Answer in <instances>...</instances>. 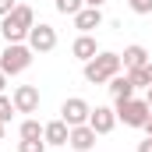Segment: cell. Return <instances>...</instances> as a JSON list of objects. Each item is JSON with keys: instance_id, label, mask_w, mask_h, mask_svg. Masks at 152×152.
Masks as SVG:
<instances>
[{"instance_id": "277c9868", "label": "cell", "mask_w": 152, "mask_h": 152, "mask_svg": "<svg viewBox=\"0 0 152 152\" xmlns=\"http://www.w3.org/2000/svg\"><path fill=\"white\" fill-rule=\"evenodd\" d=\"M117 120H124L127 127H145V120H149V113H152V106L145 103V99H117Z\"/></svg>"}, {"instance_id": "cb8c5ba5", "label": "cell", "mask_w": 152, "mask_h": 152, "mask_svg": "<svg viewBox=\"0 0 152 152\" xmlns=\"http://www.w3.org/2000/svg\"><path fill=\"white\" fill-rule=\"evenodd\" d=\"M4 88H7V75L0 71V92H4Z\"/></svg>"}, {"instance_id": "9c48e42d", "label": "cell", "mask_w": 152, "mask_h": 152, "mask_svg": "<svg viewBox=\"0 0 152 152\" xmlns=\"http://www.w3.org/2000/svg\"><path fill=\"white\" fill-rule=\"evenodd\" d=\"M67 145L75 152H88L92 145H96V131L88 127V124H78V127H71V138H67Z\"/></svg>"}, {"instance_id": "30bf717a", "label": "cell", "mask_w": 152, "mask_h": 152, "mask_svg": "<svg viewBox=\"0 0 152 152\" xmlns=\"http://www.w3.org/2000/svg\"><path fill=\"white\" fill-rule=\"evenodd\" d=\"M120 64H124V71H138V67L149 64V50L134 42V46H127V50L120 53Z\"/></svg>"}, {"instance_id": "e0dca14e", "label": "cell", "mask_w": 152, "mask_h": 152, "mask_svg": "<svg viewBox=\"0 0 152 152\" xmlns=\"http://www.w3.org/2000/svg\"><path fill=\"white\" fill-rule=\"evenodd\" d=\"M81 7H85V0H57V11L60 14H71V18H75Z\"/></svg>"}, {"instance_id": "ba28073f", "label": "cell", "mask_w": 152, "mask_h": 152, "mask_svg": "<svg viewBox=\"0 0 152 152\" xmlns=\"http://www.w3.org/2000/svg\"><path fill=\"white\" fill-rule=\"evenodd\" d=\"M88 127L96 131V134H110L117 127V110H110V106H96L92 113H88Z\"/></svg>"}, {"instance_id": "83f0119b", "label": "cell", "mask_w": 152, "mask_h": 152, "mask_svg": "<svg viewBox=\"0 0 152 152\" xmlns=\"http://www.w3.org/2000/svg\"><path fill=\"white\" fill-rule=\"evenodd\" d=\"M0 142H4V120H0Z\"/></svg>"}, {"instance_id": "7c38bea8", "label": "cell", "mask_w": 152, "mask_h": 152, "mask_svg": "<svg viewBox=\"0 0 152 152\" xmlns=\"http://www.w3.org/2000/svg\"><path fill=\"white\" fill-rule=\"evenodd\" d=\"M103 25V11L99 7H81L75 14V28L78 32H92V28H99Z\"/></svg>"}, {"instance_id": "7a4b0ae2", "label": "cell", "mask_w": 152, "mask_h": 152, "mask_svg": "<svg viewBox=\"0 0 152 152\" xmlns=\"http://www.w3.org/2000/svg\"><path fill=\"white\" fill-rule=\"evenodd\" d=\"M120 53H96L92 60H85V81L92 85H106L113 75H120Z\"/></svg>"}, {"instance_id": "484cf974", "label": "cell", "mask_w": 152, "mask_h": 152, "mask_svg": "<svg viewBox=\"0 0 152 152\" xmlns=\"http://www.w3.org/2000/svg\"><path fill=\"white\" fill-rule=\"evenodd\" d=\"M145 75H149V81H152V60H149V64H145Z\"/></svg>"}, {"instance_id": "6da1fadb", "label": "cell", "mask_w": 152, "mask_h": 152, "mask_svg": "<svg viewBox=\"0 0 152 152\" xmlns=\"http://www.w3.org/2000/svg\"><path fill=\"white\" fill-rule=\"evenodd\" d=\"M32 25H36V11L28 4H18L7 18H0V32H4L7 42H25L28 32H32Z\"/></svg>"}, {"instance_id": "8992f818", "label": "cell", "mask_w": 152, "mask_h": 152, "mask_svg": "<svg viewBox=\"0 0 152 152\" xmlns=\"http://www.w3.org/2000/svg\"><path fill=\"white\" fill-rule=\"evenodd\" d=\"M88 113H92V106L81 99V96H71L64 106H60V120L67 124V127H78V124H88Z\"/></svg>"}, {"instance_id": "3957f363", "label": "cell", "mask_w": 152, "mask_h": 152, "mask_svg": "<svg viewBox=\"0 0 152 152\" xmlns=\"http://www.w3.org/2000/svg\"><path fill=\"white\" fill-rule=\"evenodd\" d=\"M32 64V46L28 42H7V50L0 53V71L4 75H21Z\"/></svg>"}, {"instance_id": "ac0fdd59", "label": "cell", "mask_w": 152, "mask_h": 152, "mask_svg": "<svg viewBox=\"0 0 152 152\" xmlns=\"http://www.w3.org/2000/svg\"><path fill=\"white\" fill-rule=\"evenodd\" d=\"M127 78H131V85H134V88H149V85H152L149 75H145V67H138V71H127Z\"/></svg>"}, {"instance_id": "44dd1931", "label": "cell", "mask_w": 152, "mask_h": 152, "mask_svg": "<svg viewBox=\"0 0 152 152\" xmlns=\"http://www.w3.org/2000/svg\"><path fill=\"white\" fill-rule=\"evenodd\" d=\"M14 7H18V0H0V18H7Z\"/></svg>"}, {"instance_id": "5bb4252c", "label": "cell", "mask_w": 152, "mask_h": 152, "mask_svg": "<svg viewBox=\"0 0 152 152\" xmlns=\"http://www.w3.org/2000/svg\"><path fill=\"white\" fill-rule=\"evenodd\" d=\"M71 53H75L78 60H92V57L99 53V46H96V39L88 36V32H81V36L75 39V46H71Z\"/></svg>"}, {"instance_id": "d6986e66", "label": "cell", "mask_w": 152, "mask_h": 152, "mask_svg": "<svg viewBox=\"0 0 152 152\" xmlns=\"http://www.w3.org/2000/svg\"><path fill=\"white\" fill-rule=\"evenodd\" d=\"M11 113H18V110H14V99H7V96L0 92V120L7 124V120H11Z\"/></svg>"}, {"instance_id": "4fadbf2b", "label": "cell", "mask_w": 152, "mask_h": 152, "mask_svg": "<svg viewBox=\"0 0 152 152\" xmlns=\"http://www.w3.org/2000/svg\"><path fill=\"white\" fill-rule=\"evenodd\" d=\"M106 88H110L113 103H117V99H131V96H134V85H131V78H127V75H113L110 81H106Z\"/></svg>"}, {"instance_id": "4316f807", "label": "cell", "mask_w": 152, "mask_h": 152, "mask_svg": "<svg viewBox=\"0 0 152 152\" xmlns=\"http://www.w3.org/2000/svg\"><path fill=\"white\" fill-rule=\"evenodd\" d=\"M145 103H149V106H152V85H149V99H145Z\"/></svg>"}, {"instance_id": "8fae6325", "label": "cell", "mask_w": 152, "mask_h": 152, "mask_svg": "<svg viewBox=\"0 0 152 152\" xmlns=\"http://www.w3.org/2000/svg\"><path fill=\"white\" fill-rule=\"evenodd\" d=\"M42 138H46V145H67L71 127L64 120H50V124H42Z\"/></svg>"}, {"instance_id": "f1b7e54d", "label": "cell", "mask_w": 152, "mask_h": 152, "mask_svg": "<svg viewBox=\"0 0 152 152\" xmlns=\"http://www.w3.org/2000/svg\"><path fill=\"white\" fill-rule=\"evenodd\" d=\"M149 134H152V131H149Z\"/></svg>"}, {"instance_id": "2e32d148", "label": "cell", "mask_w": 152, "mask_h": 152, "mask_svg": "<svg viewBox=\"0 0 152 152\" xmlns=\"http://www.w3.org/2000/svg\"><path fill=\"white\" fill-rule=\"evenodd\" d=\"M18 152H46V138H21Z\"/></svg>"}, {"instance_id": "9a60e30c", "label": "cell", "mask_w": 152, "mask_h": 152, "mask_svg": "<svg viewBox=\"0 0 152 152\" xmlns=\"http://www.w3.org/2000/svg\"><path fill=\"white\" fill-rule=\"evenodd\" d=\"M18 134H21V138H42V124L28 117V120H21V127H18Z\"/></svg>"}, {"instance_id": "5b68a950", "label": "cell", "mask_w": 152, "mask_h": 152, "mask_svg": "<svg viewBox=\"0 0 152 152\" xmlns=\"http://www.w3.org/2000/svg\"><path fill=\"white\" fill-rule=\"evenodd\" d=\"M28 46H32V53H50V50H57V28L46 25V21L32 25V32H28Z\"/></svg>"}, {"instance_id": "603a6c76", "label": "cell", "mask_w": 152, "mask_h": 152, "mask_svg": "<svg viewBox=\"0 0 152 152\" xmlns=\"http://www.w3.org/2000/svg\"><path fill=\"white\" fill-rule=\"evenodd\" d=\"M106 0H85V7H103Z\"/></svg>"}, {"instance_id": "52a82bcc", "label": "cell", "mask_w": 152, "mask_h": 152, "mask_svg": "<svg viewBox=\"0 0 152 152\" xmlns=\"http://www.w3.org/2000/svg\"><path fill=\"white\" fill-rule=\"evenodd\" d=\"M11 99H14V110L18 113H36L39 110V88L36 85H18Z\"/></svg>"}, {"instance_id": "7402d4cb", "label": "cell", "mask_w": 152, "mask_h": 152, "mask_svg": "<svg viewBox=\"0 0 152 152\" xmlns=\"http://www.w3.org/2000/svg\"><path fill=\"white\" fill-rule=\"evenodd\" d=\"M138 152H152V134H145V142H138Z\"/></svg>"}, {"instance_id": "ffe728a7", "label": "cell", "mask_w": 152, "mask_h": 152, "mask_svg": "<svg viewBox=\"0 0 152 152\" xmlns=\"http://www.w3.org/2000/svg\"><path fill=\"white\" fill-rule=\"evenodd\" d=\"M134 14H152V0H127Z\"/></svg>"}, {"instance_id": "d4e9b609", "label": "cell", "mask_w": 152, "mask_h": 152, "mask_svg": "<svg viewBox=\"0 0 152 152\" xmlns=\"http://www.w3.org/2000/svg\"><path fill=\"white\" fill-rule=\"evenodd\" d=\"M149 131H152V113H149V120H145V134H149Z\"/></svg>"}]
</instances>
